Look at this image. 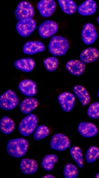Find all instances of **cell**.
I'll return each mask as SVG.
<instances>
[{"label": "cell", "mask_w": 99, "mask_h": 178, "mask_svg": "<svg viewBox=\"0 0 99 178\" xmlns=\"http://www.w3.org/2000/svg\"><path fill=\"white\" fill-rule=\"evenodd\" d=\"M19 103V99L15 92L8 90L0 96V108L4 110L9 111L16 107Z\"/></svg>", "instance_id": "277c9868"}, {"label": "cell", "mask_w": 99, "mask_h": 178, "mask_svg": "<svg viewBox=\"0 0 99 178\" xmlns=\"http://www.w3.org/2000/svg\"><path fill=\"white\" fill-rule=\"evenodd\" d=\"M38 122L37 116L30 113L23 118L20 122L18 127L19 133L24 137L32 134L36 128Z\"/></svg>", "instance_id": "3957f363"}, {"label": "cell", "mask_w": 99, "mask_h": 178, "mask_svg": "<svg viewBox=\"0 0 99 178\" xmlns=\"http://www.w3.org/2000/svg\"><path fill=\"white\" fill-rule=\"evenodd\" d=\"M58 100L62 110L65 112L71 111L75 103V96L69 92H64L60 94L58 97Z\"/></svg>", "instance_id": "30bf717a"}, {"label": "cell", "mask_w": 99, "mask_h": 178, "mask_svg": "<svg viewBox=\"0 0 99 178\" xmlns=\"http://www.w3.org/2000/svg\"><path fill=\"white\" fill-rule=\"evenodd\" d=\"M42 178H55V177L53 176L52 175L50 174H47L44 175V176L42 177Z\"/></svg>", "instance_id": "4dcf8cb0"}, {"label": "cell", "mask_w": 99, "mask_h": 178, "mask_svg": "<svg viewBox=\"0 0 99 178\" xmlns=\"http://www.w3.org/2000/svg\"><path fill=\"white\" fill-rule=\"evenodd\" d=\"M58 2L62 11L65 14L72 15L77 10L76 3L72 0H58Z\"/></svg>", "instance_id": "603a6c76"}, {"label": "cell", "mask_w": 99, "mask_h": 178, "mask_svg": "<svg viewBox=\"0 0 99 178\" xmlns=\"http://www.w3.org/2000/svg\"><path fill=\"white\" fill-rule=\"evenodd\" d=\"M87 114L90 118L95 119L99 118V102L90 104L87 110Z\"/></svg>", "instance_id": "f546056e"}, {"label": "cell", "mask_w": 99, "mask_h": 178, "mask_svg": "<svg viewBox=\"0 0 99 178\" xmlns=\"http://www.w3.org/2000/svg\"><path fill=\"white\" fill-rule=\"evenodd\" d=\"M50 144L52 149L62 151L70 147L71 142L65 135L61 133H57L51 137Z\"/></svg>", "instance_id": "52a82bcc"}, {"label": "cell", "mask_w": 99, "mask_h": 178, "mask_svg": "<svg viewBox=\"0 0 99 178\" xmlns=\"http://www.w3.org/2000/svg\"><path fill=\"white\" fill-rule=\"evenodd\" d=\"M29 147V143L23 138H17L10 139L6 145L8 154L12 157L19 158L23 156Z\"/></svg>", "instance_id": "6da1fadb"}, {"label": "cell", "mask_w": 99, "mask_h": 178, "mask_svg": "<svg viewBox=\"0 0 99 178\" xmlns=\"http://www.w3.org/2000/svg\"><path fill=\"white\" fill-rule=\"evenodd\" d=\"M34 13L33 7L27 1L19 2L14 12L16 18L18 21L25 18H32Z\"/></svg>", "instance_id": "8992f818"}, {"label": "cell", "mask_w": 99, "mask_h": 178, "mask_svg": "<svg viewBox=\"0 0 99 178\" xmlns=\"http://www.w3.org/2000/svg\"><path fill=\"white\" fill-rule=\"evenodd\" d=\"M45 49L44 44L38 41H29L24 44L23 52L25 54L32 55L44 52Z\"/></svg>", "instance_id": "2e32d148"}, {"label": "cell", "mask_w": 99, "mask_h": 178, "mask_svg": "<svg viewBox=\"0 0 99 178\" xmlns=\"http://www.w3.org/2000/svg\"><path fill=\"white\" fill-rule=\"evenodd\" d=\"M97 21L99 24V16L97 18Z\"/></svg>", "instance_id": "d6a6232c"}, {"label": "cell", "mask_w": 99, "mask_h": 178, "mask_svg": "<svg viewBox=\"0 0 99 178\" xmlns=\"http://www.w3.org/2000/svg\"><path fill=\"white\" fill-rule=\"evenodd\" d=\"M56 5V3L54 0H41L37 3V8L42 16L48 18L53 13Z\"/></svg>", "instance_id": "8fae6325"}, {"label": "cell", "mask_w": 99, "mask_h": 178, "mask_svg": "<svg viewBox=\"0 0 99 178\" xmlns=\"http://www.w3.org/2000/svg\"><path fill=\"white\" fill-rule=\"evenodd\" d=\"M58 158L55 154H50L45 155L42 159L41 165L45 170L50 171L53 169L54 165L58 161Z\"/></svg>", "instance_id": "d4e9b609"}, {"label": "cell", "mask_w": 99, "mask_h": 178, "mask_svg": "<svg viewBox=\"0 0 99 178\" xmlns=\"http://www.w3.org/2000/svg\"><path fill=\"white\" fill-rule=\"evenodd\" d=\"M15 127L14 121L10 117L5 116L0 121V130L5 134H9L13 132Z\"/></svg>", "instance_id": "7402d4cb"}, {"label": "cell", "mask_w": 99, "mask_h": 178, "mask_svg": "<svg viewBox=\"0 0 99 178\" xmlns=\"http://www.w3.org/2000/svg\"><path fill=\"white\" fill-rule=\"evenodd\" d=\"M97 96H98V97L99 99V89L98 92L97 93Z\"/></svg>", "instance_id": "836d02e7"}, {"label": "cell", "mask_w": 99, "mask_h": 178, "mask_svg": "<svg viewBox=\"0 0 99 178\" xmlns=\"http://www.w3.org/2000/svg\"><path fill=\"white\" fill-rule=\"evenodd\" d=\"M37 85L33 81L26 79L20 81L18 85V88L23 95L28 97L35 95L37 93Z\"/></svg>", "instance_id": "4fadbf2b"}, {"label": "cell", "mask_w": 99, "mask_h": 178, "mask_svg": "<svg viewBox=\"0 0 99 178\" xmlns=\"http://www.w3.org/2000/svg\"><path fill=\"white\" fill-rule=\"evenodd\" d=\"M97 5L93 0H86L80 5L77 8L78 13L82 16H89L96 12Z\"/></svg>", "instance_id": "ac0fdd59"}, {"label": "cell", "mask_w": 99, "mask_h": 178, "mask_svg": "<svg viewBox=\"0 0 99 178\" xmlns=\"http://www.w3.org/2000/svg\"><path fill=\"white\" fill-rule=\"evenodd\" d=\"M63 174L65 178H76L78 176L79 171L74 164L68 163L65 166Z\"/></svg>", "instance_id": "4316f807"}, {"label": "cell", "mask_w": 99, "mask_h": 178, "mask_svg": "<svg viewBox=\"0 0 99 178\" xmlns=\"http://www.w3.org/2000/svg\"><path fill=\"white\" fill-rule=\"evenodd\" d=\"M14 65L16 69L23 72L30 73L34 69L35 63L34 59L28 57L16 60Z\"/></svg>", "instance_id": "d6986e66"}, {"label": "cell", "mask_w": 99, "mask_h": 178, "mask_svg": "<svg viewBox=\"0 0 99 178\" xmlns=\"http://www.w3.org/2000/svg\"><path fill=\"white\" fill-rule=\"evenodd\" d=\"M99 158V148L97 146H91L87 150L85 158L87 162L92 163Z\"/></svg>", "instance_id": "484cf974"}, {"label": "cell", "mask_w": 99, "mask_h": 178, "mask_svg": "<svg viewBox=\"0 0 99 178\" xmlns=\"http://www.w3.org/2000/svg\"><path fill=\"white\" fill-rule=\"evenodd\" d=\"M43 63L47 70L52 72L55 71L57 68L58 61V59L55 57H49L43 60Z\"/></svg>", "instance_id": "83f0119b"}, {"label": "cell", "mask_w": 99, "mask_h": 178, "mask_svg": "<svg viewBox=\"0 0 99 178\" xmlns=\"http://www.w3.org/2000/svg\"><path fill=\"white\" fill-rule=\"evenodd\" d=\"M49 134V130L48 127L44 125L38 126L34 134V139L39 141L46 137Z\"/></svg>", "instance_id": "f1b7e54d"}, {"label": "cell", "mask_w": 99, "mask_h": 178, "mask_svg": "<svg viewBox=\"0 0 99 178\" xmlns=\"http://www.w3.org/2000/svg\"><path fill=\"white\" fill-rule=\"evenodd\" d=\"M74 95L79 100L82 105L86 106L90 101V95L87 90L83 86L76 85L72 88Z\"/></svg>", "instance_id": "44dd1931"}, {"label": "cell", "mask_w": 99, "mask_h": 178, "mask_svg": "<svg viewBox=\"0 0 99 178\" xmlns=\"http://www.w3.org/2000/svg\"><path fill=\"white\" fill-rule=\"evenodd\" d=\"M58 25L53 20H47L40 24L38 28L40 36L43 38H47L54 35L57 31Z\"/></svg>", "instance_id": "ba28073f"}, {"label": "cell", "mask_w": 99, "mask_h": 178, "mask_svg": "<svg viewBox=\"0 0 99 178\" xmlns=\"http://www.w3.org/2000/svg\"><path fill=\"white\" fill-rule=\"evenodd\" d=\"M99 58V51L96 48L89 47L83 49L80 53L79 58L84 63L95 62Z\"/></svg>", "instance_id": "9a60e30c"}, {"label": "cell", "mask_w": 99, "mask_h": 178, "mask_svg": "<svg viewBox=\"0 0 99 178\" xmlns=\"http://www.w3.org/2000/svg\"><path fill=\"white\" fill-rule=\"evenodd\" d=\"M36 27V22L31 18H25L18 21L16 26L18 33L24 37L29 36Z\"/></svg>", "instance_id": "5b68a950"}, {"label": "cell", "mask_w": 99, "mask_h": 178, "mask_svg": "<svg viewBox=\"0 0 99 178\" xmlns=\"http://www.w3.org/2000/svg\"><path fill=\"white\" fill-rule=\"evenodd\" d=\"M94 177L95 178H99V173L96 174Z\"/></svg>", "instance_id": "1f68e13d"}, {"label": "cell", "mask_w": 99, "mask_h": 178, "mask_svg": "<svg viewBox=\"0 0 99 178\" xmlns=\"http://www.w3.org/2000/svg\"><path fill=\"white\" fill-rule=\"evenodd\" d=\"M77 130L80 134L85 138H91L96 135L98 133V129L93 123L82 122L78 125Z\"/></svg>", "instance_id": "7c38bea8"}, {"label": "cell", "mask_w": 99, "mask_h": 178, "mask_svg": "<svg viewBox=\"0 0 99 178\" xmlns=\"http://www.w3.org/2000/svg\"><path fill=\"white\" fill-rule=\"evenodd\" d=\"M69 47V41L65 37L54 35L51 37L48 44V51L53 56H62L66 54Z\"/></svg>", "instance_id": "7a4b0ae2"}, {"label": "cell", "mask_w": 99, "mask_h": 178, "mask_svg": "<svg viewBox=\"0 0 99 178\" xmlns=\"http://www.w3.org/2000/svg\"><path fill=\"white\" fill-rule=\"evenodd\" d=\"M69 152L71 157L78 167L80 168H82L84 164V160L81 149L78 146H73L70 148Z\"/></svg>", "instance_id": "cb8c5ba5"}, {"label": "cell", "mask_w": 99, "mask_h": 178, "mask_svg": "<svg viewBox=\"0 0 99 178\" xmlns=\"http://www.w3.org/2000/svg\"><path fill=\"white\" fill-rule=\"evenodd\" d=\"M65 68L71 75L79 76L84 73L85 65V63L80 60L71 59L66 62Z\"/></svg>", "instance_id": "5bb4252c"}, {"label": "cell", "mask_w": 99, "mask_h": 178, "mask_svg": "<svg viewBox=\"0 0 99 178\" xmlns=\"http://www.w3.org/2000/svg\"><path fill=\"white\" fill-rule=\"evenodd\" d=\"M81 34L83 42L87 45H90L94 43L97 37L95 27L90 23H87L84 25Z\"/></svg>", "instance_id": "9c48e42d"}, {"label": "cell", "mask_w": 99, "mask_h": 178, "mask_svg": "<svg viewBox=\"0 0 99 178\" xmlns=\"http://www.w3.org/2000/svg\"><path fill=\"white\" fill-rule=\"evenodd\" d=\"M38 164L34 159L23 158L20 162L19 167L21 172L25 175L35 173L38 168Z\"/></svg>", "instance_id": "ffe728a7"}, {"label": "cell", "mask_w": 99, "mask_h": 178, "mask_svg": "<svg viewBox=\"0 0 99 178\" xmlns=\"http://www.w3.org/2000/svg\"><path fill=\"white\" fill-rule=\"evenodd\" d=\"M38 104V101L36 98L31 97H27L20 103L19 110L23 114H30L37 107Z\"/></svg>", "instance_id": "e0dca14e"}]
</instances>
